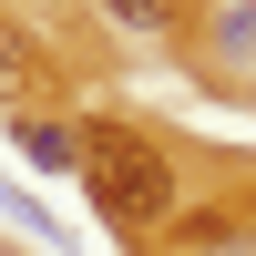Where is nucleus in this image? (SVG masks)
Wrapping results in <instances>:
<instances>
[{
  "label": "nucleus",
  "instance_id": "obj_1",
  "mask_svg": "<svg viewBox=\"0 0 256 256\" xmlns=\"http://www.w3.org/2000/svg\"><path fill=\"white\" fill-rule=\"evenodd\" d=\"M82 184L102 195V216H113V226L174 216V164H164L134 123H82Z\"/></svg>",
  "mask_w": 256,
  "mask_h": 256
},
{
  "label": "nucleus",
  "instance_id": "obj_2",
  "mask_svg": "<svg viewBox=\"0 0 256 256\" xmlns=\"http://www.w3.org/2000/svg\"><path fill=\"white\" fill-rule=\"evenodd\" d=\"M174 256H256V226H246V216H195Z\"/></svg>",
  "mask_w": 256,
  "mask_h": 256
},
{
  "label": "nucleus",
  "instance_id": "obj_3",
  "mask_svg": "<svg viewBox=\"0 0 256 256\" xmlns=\"http://www.w3.org/2000/svg\"><path fill=\"white\" fill-rule=\"evenodd\" d=\"M20 154L52 164V174H82V134H72V123H20Z\"/></svg>",
  "mask_w": 256,
  "mask_h": 256
},
{
  "label": "nucleus",
  "instance_id": "obj_4",
  "mask_svg": "<svg viewBox=\"0 0 256 256\" xmlns=\"http://www.w3.org/2000/svg\"><path fill=\"white\" fill-rule=\"evenodd\" d=\"M113 20H134V31H154V20H164V0H113Z\"/></svg>",
  "mask_w": 256,
  "mask_h": 256
}]
</instances>
